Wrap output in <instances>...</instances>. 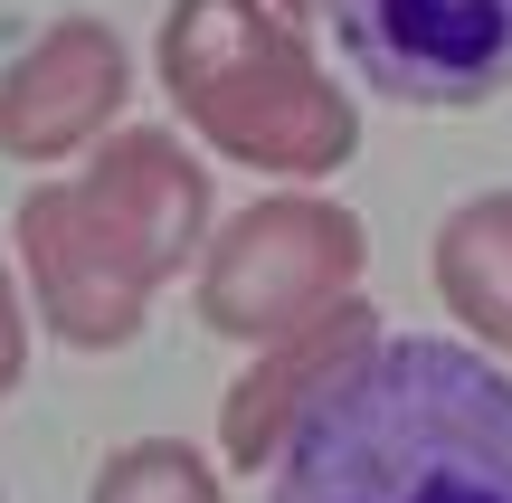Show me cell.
Segmentation results:
<instances>
[{
	"mask_svg": "<svg viewBox=\"0 0 512 503\" xmlns=\"http://www.w3.org/2000/svg\"><path fill=\"white\" fill-rule=\"evenodd\" d=\"M266 503H512V371L465 333H389L285 437Z\"/></svg>",
	"mask_w": 512,
	"mask_h": 503,
	"instance_id": "1",
	"label": "cell"
},
{
	"mask_svg": "<svg viewBox=\"0 0 512 503\" xmlns=\"http://www.w3.org/2000/svg\"><path fill=\"white\" fill-rule=\"evenodd\" d=\"M370 276V228L351 200H323V190H275V200H247L238 219L209 228L200 266H190V304L219 342H275L294 323L332 314L342 295H361Z\"/></svg>",
	"mask_w": 512,
	"mask_h": 503,
	"instance_id": "3",
	"label": "cell"
},
{
	"mask_svg": "<svg viewBox=\"0 0 512 503\" xmlns=\"http://www.w3.org/2000/svg\"><path fill=\"white\" fill-rule=\"evenodd\" d=\"M380 342H389V323H380L370 295H342L332 314H313V323H294V333L256 342L247 371L228 380V399H219V466H238V475L275 466L285 437L332 399V380H342L361 352H380Z\"/></svg>",
	"mask_w": 512,
	"mask_h": 503,
	"instance_id": "8",
	"label": "cell"
},
{
	"mask_svg": "<svg viewBox=\"0 0 512 503\" xmlns=\"http://www.w3.org/2000/svg\"><path fill=\"white\" fill-rule=\"evenodd\" d=\"M361 86L399 105H494L512 95V0H323Z\"/></svg>",
	"mask_w": 512,
	"mask_h": 503,
	"instance_id": "4",
	"label": "cell"
},
{
	"mask_svg": "<svg viewBox=\"0 0 512 503\" xmlns=\"http://www.w3.org/2000/svg\"><path fill=\"white\" fill-rule=\"evenodd\" d=\"M275 10H285L294 29H304V19H323V0H275Z\"/></svg>",
	"mask_w": 512,
	"mask_h": 503,
	"instance_id": "12",
	"label": "cell"
},
{
	"mask_svg": "<svg viewBox=\"0 0 512 503\" xmlns=\"http://www.w3.org/2000/svg\"><path fill=\"white\" fill-rule=\"evenodd\" d=\"M162 95L219 162L313 190L361 152V105L275 0H171L152 38Z\"/></svg>",
	"mask_w": 512,
	"mask_h": 503,
	"instance_id": "2",
	"label": "cell"
},
{
	"mask_svg": "<svg viewBox=\"0 0 512 503\" xmlns=\"http://www.w3.org/2000/svg\"><path fill=\"white\" fill-rule=\"evenodd\" d=\"M133 105V48L114 19L67 10L0 67V162H86Z\"/></svg>",
	"mask_w": 512,
	"mask_h": 503,
	"instance_id": "6",
	"label": "cell"
},
{
	"mask_svg": "<svg viewBox=\"0 0 512 503\" xmlns=\"http://www.w3.org/2000/svg\"><path fill=\"white\" fill-rule=\"evenodd\" d=\"M29 380V295H19V266L0 247V399Z\"/></svg>",
	"mask_w": 512,
	"mask_h": 503,
	"instance_id": "11",
	"label": "cell"
},
{
	"mask_svg": "<svg viewBox=\"0 0 512 503\" xmlns=\"http://www.w3.org/2000/svg\"><path fill=\"white\" fill-rule=\"evenodd\" d=\"M86 503H228V485H219V456L190 437H133L95 466Z\"/></svg>",
	"mask_w": 512,
	"mask_h": 503,
	"instance_id": "10",
	"label": "cell"
},
{
	"mask_svg": "<svg viewBox=\"0 0 512 503\" xmlns=\"http://www.w3.org/2000/svg\"><path fill=\"white\" fill-rule=\"evenodd\" d=\"M427 276H437L456 333L475 352L512 361V190H475L446 209L427 238Z\"/></svg>",
	"mask_w": 512,
	"mask_h": 503,
	"instance_id": "9",
	"label": "cell"
},
{
	"mask_svg": "<svg viewBox=\"0 0 512 503\" xmlns=\"http://www.w3.org/2000/svg\"><path fill=\"white\" fill-rule=\"evenodd\" d=\"M76 200L95 209L114 247L133 257V276L162 295L171 276H190L219 228V190H209V162L181 143L171 124H114L105 143L76 171Z\"/></svg>",
	"mask_w": 512,
	"mask_h": 503,
	"instance_id": "7",
	"label": "cell"
},
{
	"mask_svg": "<svg viewBox=\"0 0 512 503\" xmlns=\"http://www.w3.org/2000/svg\"><path fill=\"white\" fill-rule=\"evenodd\" d=\"M10 266H19L29 314L67 352H124V342H143L152 304H162L133 276V257L95 228L76 181H29V200L10 209Z\"/></svg>",
	"mask_w": 512,
	"mask_h": 503,
	"instance_id": "5",
	"label": "cell"
}]
</instances>
